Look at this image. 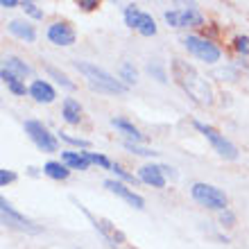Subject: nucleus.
<instances>
[{
    "label": "nucleus",
    "mask_w": 249,
    "mask_h": 249,
    "mask_svg": "<svg viewBox=\"0 0 249 249\" xmlns=\"http://www.w3.org/2000/svg\"><path fill=\"white\" fill-rule=\"evenodd\" d=\"M172 77L177 79V84L188 93V98H193L197 105L209 107L213 102V91L211 84L197 72L195 66H190L184 59H172Z\"/></svg>",
    "instance_id": "1"
},
{
    "label": "nucleus",
    "mask_w": 249,
    "mask_h": 249,
    "mask_svg": "<svg viewBox=\"0 0 249 249\" xmlns=\"http://www.w3.org/2000/svg\"><path fill=\"white\" fill-rule=\"evenodd\" d=\"M75 68L84 75L86 82H89V86L95 89V91L111 93V95H116V93H127V84H123L120 79H116L107 71H102L100 66L89 64V61H75Z\"/></svg>",
    "instance_id": "2"
},
{
    "label": "nucleus",
    "mask_w": 249,
    "mask_h": 249,
    "mask_svg": "<svg viewBox=\"0 0 249 249\" xmlns=\"http://www.w3.org/2000/svg\"><path fill=\"white\" fill-rule=\"evenodd\" d=\"M190 193L195 197V202H199L202 206H206V209L227 211V195H224L220 188H215V186L202 184V181H199V184H193Z\"/></svg>",
    "instance_id": "3"
},
{
    "label": "nucleus",
    "mask_w": 249,
    "mask_h": 249,
    "mask_svg": "<svg viewBox=\"0 0 249 249\" xmlns=\"http://www.w3.org/2000/svg\"><path fill=\"white\" fill-rule=\"evenodd\" d=\"M195 129H197V131H202L204 136L209 138L211 145L215 147V152L220 154V157L229 159V161H236V159H238V147H236L233 143H231L229 138H224L217 129H213L211 124H204V123H199V120H195Z\"/></svg>",
    "instance_id": "4"
},
{
    "label": "nucleus",
    "mask_w": 249,
    "mask_h": 249,
    "mask_svg": "<svg viewBox=\"0 0 249 249\" xmlns=\"http://www.w3.org/2000/svg\"><path fill=\"white\" fill-rule=\"evenodd\" d=\"M0 213H2V224L9 229L23 231V233H41V227H36L34 222H30L27 217H23L18 211H14L7 199H0Z\"/></svg>",
    "instance_id": "5"
},
{
    "label": "nucleus",
    "mask_w": 249,
    "mask_h": 249,
    "mask_svg": "<svg viewBox=\"0 0 249 249\" xmlns=\"http://www.w3.org/2000/svg\"><path fill=\"white\" fill-rule=\"evenodd\" d=\"M25 134L34 141V145L43 152H57V138L46 129V124L39 120H25Z\"/></svg>",
    "instance_id": "6"
},
{
    "label": "nucleus",
    "mask_w": 249,
    "mask_h": 249,
    "mask_svg": "<svg viewBox=\"0 0 249 249\" xmlns=\"http://www.w3.org/2000/svg\"><path fill=\"white\" fill-rule=\"evenodd\" d=\"M184 46L188 48L195 57H199L202 61H206V64H215V61H220V48L213 46V43L206 41V39H199V36H195V34H188V36H186Z\"/></svg>",
    "instance_id": "7"
},
{
    "label": "nucleus",
    "mask_w": 249,
    "mask_h": 249,
    "mask_svg": "<svg viewBox=\"0 0 249 249\" xmlns=\"http://www.w3.org/2000/svg\"><path fill=\"white\" fill-rule=\"evenodd\" d=\"M124 23L129 27H134V30H138L143 36H154V34H157V23H154V18H152L150 14L138 12L134 5L124 7Z\"/></svg>",
    "instance_id": "8"
},
{
    "label": "nucleus",
    "mask_w": 249,
    "mask_h": 249,
    "mask_svg": "<svg viewBox=\"0 0 249 249\" xmlns=\"http://www.w3.org/2000/svg\"><path fill=\"white\" fill-rule=\"evenodd\" d=\"M77 204V202H75ZM79 206V211H82V213H84L86 217H89V220H91L93 222V227H95V229L100 231V233H102V236L107 238V243L109 245H113V247H116V245H123L124 243V236H123V231H118L116 229V227H113L111 222H109V220H102V217H95L91 213V211H86L84 206H82V204H77Z\"/></svg>",
    "instance_id": "9"
},
{
    "label": "nucleus",
    "mask_w": 249,
    "mask_h": 249,
    "mask_svg": "<svg viewBox=\"0 0 249 249\" xmlns=\"http://www.w3.org/2000/svg\"><path fill=\"white\" fill-rule=\"evenodd\" d=\"M165 20H168L172 27H193V25H202L204 23L202 14L197 12L195 5H190L188 9H172V12H165Z\"/></svg>",
    "instance_id": "10"
},
{
    "label": "nucleus",
    "mask_w": 249,
    "mask_h": 249,
    "mask_svg": "<svg viewBox=\"0 0 249 249\" xmlns=\"http://www.w3.org/2000/svg\"><path fill=\"white\" fill-rule=\"evenodd\" d=\"M105 188H109L113 193V195L123 197L124 202H129L134 209H145V199L141 195H136L134 190H129L127 186H123L120 181H113V179H107L105 181Z\"/></svg>",
    "instance_id": "11"
},
{
    "label": "nucleus",
    "mask_w": 249,
    "mask_h": 249,
    "mask_svg": "<svg viewBox=\"0 0 249 249\" xmlns=\"http://www.w3.org/2000/svg\"><path fill=\"white\" fill-rule=\"evenodd\" d=\"M48 39L53 41L54 46H72L75 43V32L66 23H54V25L48 27Z\"/></svg>",
    "instance_id": "12"
},
{
    "label": "nucleus",
    "mask_w": 249,
    "mask_h": 249,
    "mask_svg": "<svg viewBox=\"0 0 249 249\" xmlns=\"http://www.w3.org/2000/svg\"><path fill=\"white\" fill-rule=\"evenodd\" d=\"M138 179L152 186V188H163L165 186V175L161 170V165H143L138 170Z\"/></svg>",
    "instance_id": "13"
},
{
    "label": "nucleus",
    "mask_w": 249,
    "mask_h": 249,
    "mask_svg": "<svg viewBox=\"0 0 249 249\" xmlns=\"http://www.w3.org/2000/svg\"><path fill=\"white\" fill-rule=\"evenodd\" d=\"M30 95H32L36 102H43V105H50V102L57 98L54 89L48 84V82H43V79H36V82H32V86H30Z\"/></svg>",
    "instance_id": "14"
},
{
    "label": "nucleus",
    "mask_w": 249,
    "mask_h": 249,
    "mask_svg": "<svg viewBox=\"0 0 249 249\" xmlns=\"http://www.w3.org/2000/svg\"><path fill=\"white\" fill-rule=\"evenodd\" d=\"M5 71L12 72L16 79H25L32 75V68L25 64V61H20L18 57H7L5 59Z\"/></svg>",
    "instance_id": "15"
},
{
    "label": "nucleus",
    "mask_w": 249,
    "mask_h": 249,
    "mask_svg": "<svg viewBox=\"0 0 249 249\" xmlns=\"http://www.w3.org/2000/svg\"><path fill=\"white\" fill-rule=\"evenodd\" d=\"M61 161H64L68 168H72V170H86L89 168V159H86V154L82 152V154H77V152H61Z\"/></svg>",
    "instance_id": "16"
},
{
    "label": "nucleus",
    "mask_w": 249,
    "mask_h": 249,
    "mask_svg": "<svg viewBox=\"0 0 249 249\" xmlns=\"http://www.w3.org/2000/svg\"><path fill=\"white\" fill-rule=\"evenodd\" d=\"M9 32L18 39H25V41H34L36 39V32H34L32 25H27L25 20H12L9 23Z\"/></svg>",
    "instance_id": "17"
},
{
    "label": "nucleus",
    "mask_w": 249,
    "mask_h": 249,
    "mask_svg": "<svg viewBox=\"0 0 249 249\" xmlns=\"http://www.w3.org/2000/svg\"><path fill=\"white\" fill-rule=\"evenodd\" d=\"M79 118H82V107H79V102L72 98H66L64 100V120L71 124H77Z\"/></svg>",
    "instance_id": "18"
},
{
    "label": "nucleus",
    "mask_w": 249,
    "mask_h": 249,
    "mask_svg": "<svg viewBox=\"0 0 249 249\" xmlns=\"http://www.w3.org/2000/svg\"><path fill=\"white\" fill-rule=\"evenodd\" d=\"M111 124L116 127V129L123 131V134H127L129 138H134V143H141V141H143V134H141V131H138L131 123H127V120H123V118H113V120H111Z\"/></svg>",
    "instance_id": "19"
},
{
    "label": "nucleus",
    "mask_w": 249,
    "mask_h": 249,
    "mask_svg": "<svg viewBox=\"0 0 249 249\" xmlns=\"http://www.w3.org/2000/svg\"><path fill=\"white\" fill-rule=\"evenodd\" d=\"M43 172H46L50 179H68V165L66 163H57V161H48L43 165Z\"/></svg>",
    "instance_id": "20"
},
{
    "label": "nucleus",
    "mask_w": 249,
    "mask_h": 249,
    "mask_svg": "<svg viewBox=\"0 0 249 249\" xmlns=\"http://www.w3.org/2000/svg\"><path fill=\"white\" fill-rule=\"evenodd\" d=\"M120 77L127 82V84H134L136 82V68L131 64H123V68H120Z\"/></svg>",
    "instance_id": "21"
},
{
    "label": "nucleus",
    "mask_w": 249,
    "mask_h": 249,
    "mask_svg": "<svg viewBox=\"0 0 249 249\" xmlns=\"http://www.w3.org/2000/svg\"><path fill=\"white\" fill-rule=\"evenodd\" d=\"M84 154L91 163H98V165H102V168H113L111 161H109L107 157H102V154H93V152H84Z\"/></svg>",
    "instance_id": "22"
},
{
    "label": "nucleus",
    "mask_w": 249,
    "mask_h": 249,
    "mask_svg": "<svg viewBox=\"0 0 249 249\" xmlns=\"http://www.w3.org/2000/svg\"><path fill=\"white\" fill-rule=\"evenodd\" d=\"M48 72H50V75H53L54 79H57V82H59L61 86H66V89H72V82L68 77H66L64 72H59L57 71V68H53V66H50V68H48Z\"/></svg>",
    "instance_id": "23"
},
{
    "label": "nucleus",
    "mask_w": 249,
    "mask_h": 249,
    "mask_svg": "<svg viewBox=\"0 0 249 249\" xmlns=\"http://www.w3.org/2000/svg\"><path fill=\"white\" fill-rule=\"evenodd\" d=\"M236 50L240 54H249V36H245V34L236 36Z\"/></svg>",
    "instance_id": "24"
},
{
    "label": "nucleus",
    "mask_w": 249,
    "mask_h": 249,
    "mask_svg": "<svg viewBox=\"0 0 249 249\" xmlns=\"http://www.w3.org/2000/svg\"><path fill=\"white\" fill-rule=\"evenodd\" d=\"M20 7H23V9H25V12L30 14L32 18H43V12H41V9H39L36 5H34V2H23Z\"/></svg>",
    "instance_id": "25"
},
{
    "label": "nucleus",
    "mask_w": 249,
    "mask_h": 249,
    "mask_svg": "<svg viewBox=\"0 0 249 249\" xmlns=\"http://www.w3.org/2000/svg\"><path fill=\"white\" fill-rule=\"evenodd\" d=\"M124 147H127L129 152L141 154V157H154V154H159V152H152V150H143V147H138V145H134V143H124Z\"/></svg>",
    "instance_id": "26"
},
{
    "label": "nucleus",
    "mask_w": 249,
    "mask_h": 249,
    "mask_svg": "<svg viewBox=\"0 0 249 249\" xmlns=\"http://www.w3.org/2000/svg\"><path fill=\"white\" fill-rule=\"evenodd\" d=\"M111 170L116 172V175H118L120 179H124V181H136V179H134V175H129V172H124V168H123V165L113 163V168H111Z\"/></svg>",
    "instance_id": "27"
},
{
    "label": "nucleus",
    "mask_w": 249,
    "mask_h": 249,
    "mask_svg": "<svg viewBox=\"0 0 249 249\" xmlns=\"http://www.w3.org/2000/svg\"><path fill=\"white\" fill-rule=\"evenodd\" d=\"M7 86H9V91L16 93V95H25V84H20L18 79H14L12 84H7Z\"/></svg>",
    "instance_id": "28"
},
{
    "label": "nucleus",
    "mask_w": 249,
    "mask_h": 249,
    "mask_svg": "<svg viewBox=\"0 0 249 249\" xmlns=\"http://www.w3.org/2000/svg\"><path fill=\"white\" fill-rule=\"evenodd\" d=\"M14 179H16V175L9 170H0V186H7V184H12Z\"/></svg>",
    "instance_id": "29"
},
{
    "label": "nucleus",
    "mask_w": 249,
    "mask_h": 249,
    "mask_svg": "<svg viewBox=\"0 0 249 249\" xmlns=\"http://www.w3.org/2000/svg\"><path fill=\"white\" fill-rule=\"evenodd\" d=\"M61 138L68 141L71 145H77V147H89V141H82V138H72V136H66V134H61Z\"/></svg>",
    "instance_id": "30"
},
{
    "label": "nucleus",
    "mask_w": 249,
    "mask_h": 249,
    "mask_svg": "<svg viewBox=\"0 0 249 249\" xmlns=\"http://www.w3.org/2000/svg\"><path fill=\"white\" fill-rule=\"evenodd\" d=\"M147 71H150V72H154V75H157V77H159V82H168V79H165V72L163 71H161V68H159V66H147Z\"/></svg>",
    "instance_id": "31"
},
{
    "label": "nucleus",
    "mask_w": 249,
    "mask_h": 249,
    "mask_svg": "<svg viewBox=\"0 0 249 249\" xmlns=\"http://www.w3.org/2000/svg\"><path fill=\"white\" fill-rule=\"evenodd\" d=\"M79 7H82L84 12H91V9L98 7V2H95V0H79Z\"/></svg>",
    "instance_id": "32"
},
{
    "label": "nucleus",
    "mask_w": 249,
    "mask_h": 249,
    "mask_svg": "<svg viewBox=\"0 0 249 249\" xmlns=\"http://www.w3.org/2000/svg\"><path fill=\"white\" fill-rule=\"evenodd\" d=\"M220 220H222V224H229V227H231V224H233V215H231L229 211H224V213H222V217H220Z\"/></svg>",
    "instance_id": "33"
},
{
    "label": "nucleus",
    "mask_w": 249,
    "mask_h": 249,
    "mask_svg": "<svg viewBox=\"0 0 249 249\" xmlns=\"http://www.w3.org/2000/svg\"><path fill=\"white\" fill-rule=\"evenodd\" d=\"M0 5L5 7V9H12V7H16V5H18V2H16V0H2Z\"/></svg>",
    "instance_id": "34"
}]
</instances>
